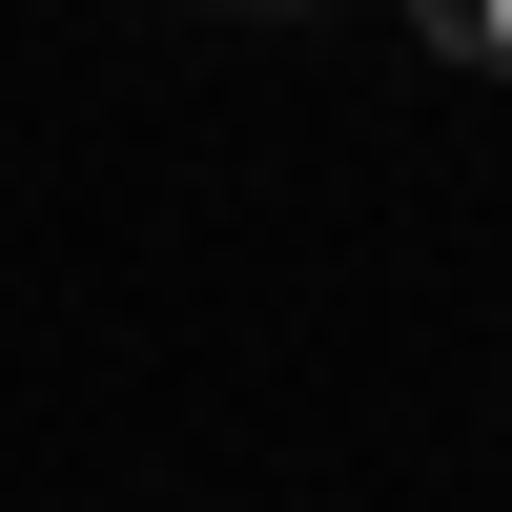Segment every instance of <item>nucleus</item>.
<instances>
[{"label":"nucleus","instance_id":"1","mask_svg":"<svg viewBox=\"0 0 512 512\" xmlns=\"http://www.w3.org/2000/svg\"><path fill=\"white\" fill-rule=\"evenodd\" d=\"M410 21H431L451 62H512V0H410Z\"/></svg>","mask_w":512,"mask_h":512}]
</instances>
